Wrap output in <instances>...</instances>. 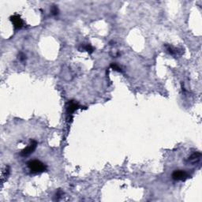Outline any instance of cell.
<instances>
[{
  "label": "cell",
  "mask_w": 202,
  "mask_h": 202,
  "mask_svg": "<svg viewBox=\"0 0 202 202\" xmlns=\"http://www.w3.org/2000/svg\"><path fill=\"white\" fill-rule=\"evenodd\" d=\"M27 166L32 173H41L47 169L46 165L38 160H29L27 163Z\"/></svg>",
  "instance_id": "cell-1"
},
{
  "label": "cell",
  "mask_w": 202,
  "mask_h": 202,
  "mask_svg": "<svg viewBox=\"0 0 202 202\" xmlns=\"http://www.w3.org/2000/svg\"><path fill=\"white\" fill-rule=\"evenodd\" d=\"M189 177V174L183 170H176L172 173V178L175 181H185Z\"/></svg>",
  "instance_id": "cell-2"
},
{
  "label": "cell",
  "mask_w": 202,
  "mask_h": 202,
  "mask_svg": "<svg viewBox=\"0 0 202 202\" xmlns=\"http://www.w3.org/2000/svg\"><path fill=\"white\" fill-rule=\"evenodd\" d=\"M36 146H37V142H36V141H35V140H31V141H30V144L21 152V156H23V157H25V156H29V155H31L36 150Z\"/></svg>",
  "instance_id": "cell-3"
},
{
  "label": "cell",
  "mask_w": 202,
  "mask_h": 202,
  "mask_svg": "<svg viewBox=\"0 0 202 202\" xmlns=\"http://www.w3.org/2000/svg\"><path fill=\"white\" fill-rule=\"evenodd\" d=\"M11 21L13 25H14V27L16 29H20L24 26V21L18 14H14L13 16H11Z\"/></svg>",
  "instance_id": "cell-4"
},
{
  "label": "cell",
  "mask_w": 202,
  "mask_h": 202,
  "mask_svg": "<svg viewBox=\"0 0 202 202\" xmlns=\"http://www.w3.org/2000/svg\"><path fill=\"white\" fill-rule=\"evenodd\" d=\"M78 108H80L79 104L74 100H70L68 102L67 106H66V113L68 115H71L75 111L78 110Z\"/></svg>",
  "instance_id": "cell-5"
},
{
  "label": "cell",
  "mask_w": 202,
  "mask_h": 202,
  "mask_svg": "<svg viewBox=\"0 0 202 202\" xmlns=\"http://www.w3.org/2000/svg\"><path fill=\"white\" fill-rule=\"evenodd\" d=\"M201 153H193V155H191V156L189 157V163H194L196 162H197V161H199L200 160V159H201Z\"/></svg>",
  "instance_id": "cell-6"
},
{
  "label": "cell",
  "mask_w": 202,
  "mask_h": 202,
  "mask_svg": "<svg viewBox=\"0 0 202 202\" xmlns=\"http://www.w3.org/2000/svg\"><path fill=\"white\" fill-rule=\"evenodd\" d=\"M82 47H83V49L85 50V51H87L89 53H92L93 51H94V48H93L90 44H85V45H83Z\"/></svg>",
  "instance_id": "cell-7"
},
{
  "label": "cell",
  "mask_w": 202,
  "mask_h": 202,
  "mask_svg": "<svg viewBox=\"0 0 202 202\" xmlns=\"http://www.w3.org/2000/svg\"><path fill=\"white\" fill-rule=\"evenodd\" d=\"M110 67L111 68L112 70H114L118 71V72H122V69H121L116 63H111V64Z\"/></svg>",
  "instance_id": "cell-8"
},
{
  "label": "cell",
  "mask_w": 202,
  "mask_h": 202,
  "mask_svg": "<svg viewBox=\"0 0 202 202\" xmlns=\"http://www.w3.org/2000/svg\"><path fill=\"white\" fill-rule=\"evenodd\" d=\"M51 13H52L54 16H55V15L59 14V9H58V7L56 6H53L52 7V8H51Z\"/></svg>",
  "instance_id": "cell-9"
},
{
  "label": "cell",
  "mask_w": 202,
  "mask_h": 202,
  "mask_svg": "<svg viewBox=\"0 0 202 202\" xmlns=\"http://www.w3.org/2000/svg\"><path fill=\"white\" fill-rule=\"evenodd\" d=\"M19 59H20V60L23 62V61L25 60V59H26V55H25V54L20 53V55H19Z\"/></svg>",
  "instance_id": "cell-10"
},
{
  "label": "cell",
  "mask_w": 202,
  "mask_h": 202,
  "mask_svg": "<svg viewBox=\"0 0 202 202\" xmlns=\"http://www.w3.org/2000/svg\"><path fill=\"white\" fill-rule=\"evenodd\" d=\"M63 192L61 191L60 189H59V190H58V192H57V193H56V197H57V200H59V199L60 198V197H61V196L63 195Z\"/></svg>",
  "instance_id": "cell-11"
}]
</instances>
